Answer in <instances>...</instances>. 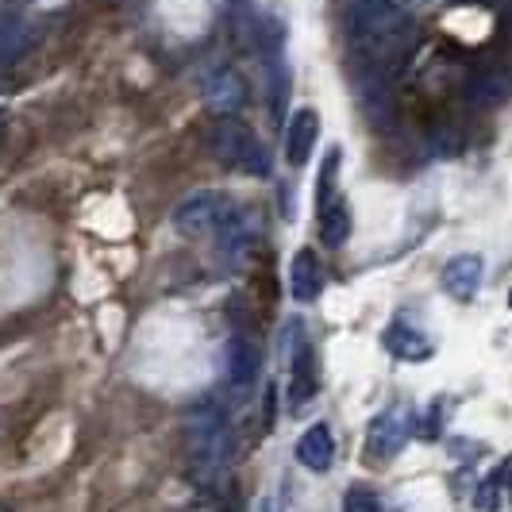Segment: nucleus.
<instances>
[{"instance_id":"nucleus-16","label":"nucleus","mask_w":512,"mask_h":512,"mask_svg":"<svg viewBox=\"0 0 512 512\" xmlns=\"http://www.w3.org/2000/svg\"><path fill=\"white\" fill-rule=\"evenodd\" d=\"M512 97V74L505 70H486V74H474L466 85V101L478 104V108H497L501 101Z\"/></svg>"},{"instance_id":"nucleus-8","label":"nucleus","mask_w":512,"mask_h":512,"mask_svg":"<svg viewBox=\"0 0 512 512\" xmlns=\"http://www.w3.org/2000/svg\"><path fill=\"white\" fill-rule=\"evenodd\" d=\"M382 343H385V351L401 362H428L436 355V343L420 332V328H409V324H401V320H393V324L385 328Z\"/></svg>"},{"instance_id":"nucleus-10","label":"nucleus","mask_w":512,"mask_h":512,"mask_svg":"<svg viewBox=\"0 0 512 512\" xmlns=\"http://www.w3.org/2000/svg\"><path fill=\"white\" fill-rule=\"evenodd\" d=\"M443 289L455 301H474L482 289V258L478 255H455L443 266Z\"/></svg>"},{"instance_id":"nucleus-21","label":"nucleus","mask_w":512,"mask_h":512,"mask_svg":"<svg viewBox=\"0 0 512 512\" xmlns=\"http://www.w3.org/2000/svg\"><path fill=\"white\" fill-rule=\"evenodd\" d=\"M509 35H512V20H509Z\"/></svg>"},{"instance_id":"nucleus-22","label":"nucleus","mask_w":512,"mask_h":512,"mask_svg":"<svg viewBox=\"0 0 512 512\" xmlns=\"http://www.w3.org/2000/svg\"><path fill=\"white\" fill-rule=\"evenodd\" d=\"M509 305H512V293H509Z\"/></svg>"},{"instance_id":"nucleus-5","label":"nucleus","mask_w":512,"mask_h":512,"mask_svg":"<svg viewBox=\"0 0 512 512\" xmlns=\"http://www.w3.org/2000/svg\"><path fill=\"white\" fill-rule=\"evenodd\" d=\"M412 428H416V416H412L409 405H393V409L378 412L370 420V432H366V459L374 462V466L393 462L405 451Z\"/></svg>"},{"instance_id":"nucleus-20","label":"nucleus","mask_w":512,"mask_h":512,"mask_svg":"<svg viewBox=\"0 0 512 512\" xmlns=\"http://www.w3.org/2000/svg\"><path fill=\"white\" fill-rule=\"evenodd\" d=\"M497 474H501V478H505V482H509V497H512V462H509V466H501V470H497Z\"/></svg>"},{"instance_id":"nucleus-2","label":"nucleus","mask_w":512,"mask_h":512,"mask_svg":"<svg viewBox=\"0 0 512 512\" xmlns=\"http://www.w3.org/2000/svg\"><path fill=\"white\" fill-rule=\"evenodd\" d=\"M185 451H189V470L201 486L224 482L231 459H235V439H231L228 420L216 409H197L185 420Z\"/></svg>"},{"instance_id":"nucleus-4","label":"nucleus","mask_w":512,"mask_h":512,"mask_svg":"<svg viewBox=\"0 0 512 512\" xmlns=\"http://www.w3.org/2000/svg\"><path fill=\"white\" fill-rule=\"evenodd\" d=\"M243 208L231 201L228 193L220 189H201L193 197H185L178 208H174V228L189 239H208V235H220L231 220L239 216Z\"/></svg>"},{"instance_id":"nucleus-11","label":"nucleus","mask_w":512,"mask_h":512,"mask_svg":"<svg viewBox=\"0 0 512 512\" xmlns=\"http://www.w3.org/2000/svg\"><path fill=\"white\" fill-rule=\"evenodd\" d=\"M316 228H320L324 247H343L347 243V235L355 228V216H351V205H347L343 193H335L332 201L316 205Z\"/></svg>"},{"instance_id":"nucleus-12","label":"nucleus","mask_w":512,"mask_h":512,"mask_svg":"<svg viewBox=\"0 0 512 512\" xmlns=\"http://www.w3.org/2000/svg\"><path fill=\"white\" fill-rule=\"evenodd\" d=\"M228 359V382L235 389H251L258 382V366H262V355H258V343L247 339V335H235L224 351Z\"/></svg>"},{"instance_id":"nucleus-1","label":"nucleus","mask_w":512,"mask_h":512,"mask_svg":"<svg viewBox=\"0 0 512 512\" xmlns=\"http://www.w3.org/2000/svg\"><path fill=\"white\" fill-rule=\"evenodd\" d=\"M347 35H351V47H355L362 62L389 66L409 47L412 20L405 16V8H397L393 0H351Z\"/></svg>"},{"instance_id":"nucleus-7","label":"nucleus","mask_w":512,"mask_h":512,"mask_svg":"<svg viewBox=\"0 0 512 512\" xmlns=\"http://www.w3.org/2000/svg\"><path fill=\"white\" fill-rule=\"evenodd\" d=\"M205 104L224 120V116H235L243 104H247V85L235 70H216L208 74L205 81Z\"/></svg>"},{"instance_id":"nucleus-18","label":"nucleus","mask_w":512,"mask_h":512,"mask_svg":"<svg viewBox=\"0 0 512 512\" xmlns=\"http://www.w3.org/2000/svg\"><path fill=\"white\" fill-rule=\"evenodd\" d=\"M497 486H501V474H493V478L482 482V489H478V509H486V512L497 509Z\"/></svg>"},{"instance_id":"nucleus-9","label":"nucleus","mask_w":512,"mask_h":512,"mask_svg":"<svg viewBox=\"0 0 512 512\" xmlns=\"http://www.w3.org/2000/svg\"><path fill=\"white\" fill-rule=\"evenodd\" d=\"M320 289H324V270H320V258L312 247H301L293 262H289V293L308 305V301H316L320 297Z\"/></svg>"},{"instance_id":"nucleus-19","label":"nucleus","mask_w":512,"mask_h":512,"mask_svg":"<svg viewBox=\"0 0 512 512\" xmlns=\"http://www.w3.org/2000/svg\"><path fill=\"white\" fill-rule=\"evenodd\" d=\"M255 512H282V501L278 497H262L255 505Z\"/></svg>"},{"instance_id":"nucleus-15","label":"nucleus","mask_w":512,"mask_h":512,"mask_svg":"<svg viewBox=\"0 0 512 512\" xmlns=\"http://www.w3.org/2000/svg\"><path fill=\"white\" fill-rule=\"evenodd\" d=\"M312 393H316V359H312V347L301 343L289 355V405L301 409L312 401Z\"/></svg>"},{"instance_id":"nucleus-3","label":"nucleus","mask_w":512,"mask_h":512,"mask_svg":"<svg viewBox=\"0 0 512 512\" xmlns=\"http://www.w3.org/2000/svg\"><path fill=\"white\" fill-rule=\"evenodd\" d=\"M212 154L239 170V174H251V178H266L270 174V151L258 143V135L247 124H239L235 116H224L216 128H212Z\"/></svg>"},{"instance_id":"nucleus-13","label":"nucleus","mask_w":512,"mask_h":512,"mask_svg":"<svg viewBox=\"0 0 512 512\" xmlns=\"http://www.w3.org/2000/svg\"><path fill=\"white\" fill-rule=\"evenodd\" d=\"M297 462L312 470V474H324L332 470L335 462V436L328 424H312L305 436L297 439Z\"/></svg>"},{"instance_id":"nucleus-14","label":"nucleus","mask_w":512,"mask_h":512,"mask_svg":"<svg viewBox=\"0 0 512 512\" xmlns=\"http://www.w3.org/2000/svg\"><path fill=\"white\" fill-rule=\"evenodd\" d=\"M35 31L20 12H0V70L16 66L27 51H31Z\"/></svg>"},{"instance_id":"nucleus-6","label":"nucleus","mask_w":512,"mask_h":512,"mask_svg":"<svg viewBox=\"0 0 512 512\" xmlns=\"http://www.w3.org/2000/svg\"><path fill=\"white\" fill-rule=\"evenodd\" d=\"M316 139H320V116H316V108H297L293 116H289V124H285V158H289V166H305L312 151H316Z\"/></svg>"},{"instance_id":"nucleus-17","label":"nucleus","mask_w":512,"mask_h":512,"mask_svg":"<svg viewBox=\"0 0 512 512\" xmlns=\"http://www.w3.org/2000/svg\"><path fill=\"white\" fill-rule=\"evenodd\" d=\"M343 512H385V505H382V497H378V493L355 486V489H347V493H343Z\"/></svg>"}]
</instances>
